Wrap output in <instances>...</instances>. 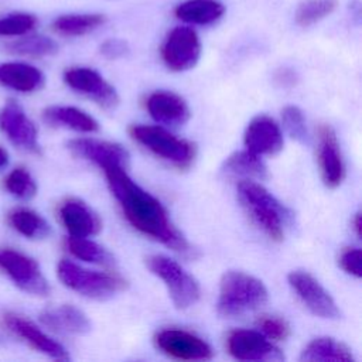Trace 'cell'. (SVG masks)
I'll list each match as a JSON object with an SVG mask.
<instances>
[{"label": "cell", "mask_w": 362, "mask_h": 362, "mask_svg": "<svg viewBox=\"0 0 362 362\" xmlns=\"http://www.w3.org/2000/svg\"><path fill=\"white\" fill-rule=\"evenodd\" d=\"M103 173L123 216L137 232L165 245L185 259L197 257V249L173 223L164 205L136 184L126 168L115 165L103 168Z\"/></svg>", "instance_id": "cell-1"}, {"label": "cell", "mask_w": 362, "mask_h": 362, "mask_svg": "<svg viewBox=\"0 0 362 362\" xmlns=\"http://www.w3.org/2000/svg\"><path fill=\"white\" fill-rule=\"evenodd\" d=\"M238 199L249 219L273 242H281L293 215L272 192L255 180H240Z\"/></svg>", "instance_id": "cell-2"}, {"label": "cell", "mask_w": 362, "mask_h": 362, "mask_svg": "<svg viewBox=\"0 0 362 362\" xmlns=\"http://www.w3.org/2000/svg\"><path fill=\"white\" fill-rule=\"evenodd\" d=\"M267 300L269 290L260 279L239 270H228L222 274L216 301L219 315L225 318L243 317L259 310Z\"/></svg>", "instance_id": "cell-3"}, {"label": "cell", "mask_w": 362, "mask_h": 362, "mask_svg": "<svg viewBox=\"0 0 362 362\" xmlns=\"http://www.w3.org/2000/svg\"><path fill=\"white\" fill-rule=\"evenodd\" d=\"M59 280L78 294L105 301L127 288V280L115 272L88 270L71 260H61L57 267Z\"/></svg>", "instance_id": "cell-4"}, {"label": "cell", "mask_w": 362, "mask_h": 362, "mask_svg": "<svg viewBox=\"0 0 362 362\" xmlns=\"http://www.w3.org/2000/svg\"><path fill=\"white\" fill-rule=\"evenodd\" d=\"M129 133L154 156L180 170H187L194 164L197 146L189 140L174 136L161 126L134 124L129 129Z\"/></svg>", "instance_id": "cell-5"}, {"label": "cell", "mask_w": 362, "mask_h": 362, "mask_svg": "<svg viewBox=\"0 0 362 362\" xmlns=\"http://www.w3.org/2000/svg\"><path fill=\"white\" fill-rule=\"evenodd\" d=\"M146 266L164 283L171 301L178 310L189 308L199 300L201 287L197 279L178 262L163 255H151L146 257Z\"/></svg>", "instance_id": "cell-6"}, {"label": "cell", "mask_w": 362, "mask_h": 362, "mask_svg": "<svg viewBox=\"0 0 362 362\" xmlns=\"http://www.w3.org/2000/svg\"><path fill=\"white\" fill-rule=\"evenodd\" d=\"M201 51V40L197 31L188 25H177L164 38L160 55L170 71L182 72L197 65Z\"/></svg>", "instance_id": "cell-7"}, {"label": "cell", "mask_w": 362, "mask_h": 362, "mask_svg": "<svg viewBox=\"0 0 362 362\" xmlns=\"http://www.w3.org/2000/svg\"><path fill=\"white\" fill-rule=\"evenodd\" d=\"M287 281L311 314L327 320H337L341 317V311L332 296L311 273L305 270H293L287 274Z\"/></svg>", "instance_id": "cell-8"}, {"label": "cell", "mask_w": 362, "mask_h": 362, "mask_svg": "<svg viewBox=\"0 0 362 362\" xmlns=\"http://www.w3.org/2000/svg\"><path fill=\"white\" fill-rule=\"evenodd\" d=\"M158 351L173 359L181 361H208L214 356L212 346L199 335L181 329L165 328L154 335Z\"/></svg>", "instance_id": "cell-9"}, {"label": "cell", "mask_w": 362, "mask_h": 362, "mask_svg": "<svg viewBox=\"0 0 362 362\" xmlns=\"http://www.w3.org/2000/svg\"><path fill=\"white\" fill-rule=\"evenodd\" d=\"M0 269H3L21 290L30 294L47 297L51 291L38 263L21 252L0 249Z\"/></svg>", "instance_id": "cell-10"}, {"label": "cell", "mask_w": 362, "mask_h": 362, "mask_svg": "<svg viewBox=\"0 0 362 362\" xmlns=\"http://www.w3.org/2000/svg\"><path fill=\"white\" fill-rule=\"evenodd\" d=\"M226 348L238 361H284L281 349L256 329H233L226 338Z\"/></svg>", "instance_id": "cell-11"}, {"label": "cell", "mask_w": 362, "mask_h": 362, "mask_svg": "<svg viewBox=\"0 0 362 362\" xmlns=\"http://www.w3.org/2000/svg\"><path fill=\"white\" fill-rule=\"evenodd\" d=\"M64 81L71 89L95 100L103 109H115L120 102L117 90L92 68H69L64 74Z\"/></svg>", "instance_id": "cell-12"}, {"label": "cell", "mask_w": 362, "mask_h": 362, "mask_svg": "<svg viewBox=\"0 0 362 362\" xmlns=\"http://www.w3.org/2000/svg\"><path fill=\"white\" fill-rule=\"evenodd\" d=\"M317 161L322 182L334 189L345 178V163L335 130L329 124H321L317 132Z\"/></svg>", "instance_id": "cell-13"}, {"label": "cell", "mask_w": 362, "mask_h": 362, "mask_svg": "<svg viewBox=\"0 0 362 362\" xmlns=\"http://www.w3.org/2000/svg\"><path fill=\"white\" fill-rule=\"evenodd\" d=\"M68 150L89 163L96 164L98 167H123L127 170L130 156L129 151L119 143L92 139V137H78L66 143Z\"/></svg>", "instance_id": "cell-14"}, {"label": "cell", "mask_w": 362, "mask_h": 362, "mask_svg": "<svg viewBox=\"0 0 362 362\" xmlns=\"http://www.w3.org/2000/svg\"><path fill=\"white\" fill-rule=\"evenodd\" d=\"M0 130L18 148L35 154L41 151L37 127L17 102L8 100L0 109Z\"/></svg>", "instance_id": "cell-15"}, {"label": "cell", "mask_w": 362, "mask_h": 362, "mask_svg": "<svg viewBox=\"0 0 362 362\" xmlns=\"http://www.w3.org/2000/svg\"><path fill=\"white\" fill-rule=\"evenodd\" d=\"M246 150L259 156H273L283 148V133L274 119L266 115L253 117L243 134Z\"/></svg>", "instance_id": "cell-16"}, {"label": "cell", "mask_w": 362, "mask_h": 362, "mask_svg": "<svg viewBox=\"0 0 362 362\" xmlns=\"http://www.w3.org/2000/svg\"><path fill=\"white\" fill-rule=\"evenodd\" d=\"M58 215L69 236L90 238L102 229V221L98 214L78 198L65 199L59 205Z\"/></svg>", "instance_id": "cell-17"}, {"label": "cell", "mask_w": 362, "mask_h": 362, "mask_svg": "<svg viewBox=\"0 0 362 362\" xmlns=\"http://www.w3.org/2000/svg\"><path fill=\"white\" fill-rule=\"evenodd\" d=\"M4 322L11 332L27 341L33 348L44 355L57 361H69L68 351L30 320L17 314H7L4 317Z\"/></svg>", "instance_id": "cell-18"}, {"label": "cell", "mask_w": 362, "mask_h": 362, "mask_svg": "<svg viewBox=\"0 0 362 362\" xmlns=\"http://www.w3.org/2000/svg\"><path fill=\"white\" fill-rule=\"evenodd\" d=\"M146 107L157 123L171 127L182 126L191 117V109L184 98L170 90H156L150 93L146 100Z\"/></svg>", "instance_id": "cell-19"}, {"label": "cell", "mask_w": 362, "mask_h": 362, "mask_svg": "<svg viewBox=\"0 0 362 362\" xmlns=\"http://www.w3.org/2000/svg\"><path fill=\"white\" fill-rule=\"evenodd\" d=\"M40 321L49 329L59 334L85 335L92 329V324L86 314L71 304L44 310L40 314Z\"/></svg>", "instance_id": "cell-20"}, {"label": "cell", "mask_w": 362, "mask_h": 362, "mask_svg": "<svg viewBox=\"0 0 362 362\" xmlns=\"http://www.w3.org/2000/svg\"><path fill=\"white\" fill-rule=\"evenodd\" d=\"M45 76L34 65L25 62L0 64V83L17 92H34L44 86Z\"/></svg>", "instance_id": "cell-21"}, {"label": "cell", "mask_w": 362, "mask_h": 362, "mask_svg": "<svg viewBox=\"0 0 362 362\" xmlns=\"http://www.w3.org/2000/svg\"><path fill=\"white\" fill-rule=\"evenodd\" d=\"M225 14V6L219 0H185L175 6L174 16L194 25H209Z\"/></svg>", "instance_id": "cell-22"}, {"label": "cell", "mask_w": 362, "mask_h": 362, "mask_svg": "<svg viewBox=\"0 0 362 362\" xmlns=\"http://www.w3.org/2000/svg\"><path fill=\"white\" fill-rule=\"evenodd\" d=\"M307 362H355L351 349L331 337H318L310 341L300 355Z\"/></svg>", "instance_id": "cell-23"}, {"label": "cell", "mask_w": 362, "mask_h": 362, "mask_svg": "<svg viewBox=\"0 0 362 362\" xmlns=\"http://www.w3.org/2000/svg\"><path fill=\"white\" fill-rule=\"evenodd\" d=\"M42 116L52 126L82 133H95L99 130V123L90 115L74 106H49L44 110Z\"/></svg>", "instance_id": "cell-24"}, {"label": "cell", "mask_w": 362, "mask_h": 362, "mask_svg": "<svg viewBox=\"0 0 362 362\" xmlns=\"http://www.w3.org/2000/svg\"><path fill=\"white\" fill-rule=\"evenodd\" d=\"M222 171L233 178L242 180H266L267 167L259 154L249 150H240L230 154L222 167Z\"/></svg>", "instance_id": "cell-25"}, {"label": "cell", "mask_w": 362, "mask_h": 362, "mask_svg": "<svg viewBox=\"0 0 362 362\" xmlns=\"http://www.w3.org/2000/svg\"><path fill=\"white\" fill-rule=\"evenodd\" d=\"M106 23V17L100 13H69L58 16L51 27L62 37H82Z\"/></svg>", "instance_id": "cell-26"}, {"label": "cell", "mask_w": 362, "mask_h": 362, "mask_svg": "<svg viewBox=\"0 0 362 362\" xmlns=\"http://www.w3.org/2000/svg\"><path fill=\"white\" fill-rule=\"evenodd\" d=\"M6 49L16 55L41 58L54 55L58 51V44L42 34H24L6 44Z\"/></svg>", "instance_id": "cell-27"}, {"label": "cell", "mask_w": 362, "mask_h": 362, "mask_svg": "<svg viewBox=\"0 0 362 362\" xmlns=\"http://www.w3.org/2000/svg\"><path fill=\"white\" fill-rule=\"evenodd\" d=\"M65 246L72 256L88 263L110 267L116 262L115 256L106 247L88 238L69 236L65 240Z\"/></svg>", "instance_id": "cell-28"}, {"label": "cell", "mask_w": 362, "mask_h": 362, "mask_svg": "<svg viewBox=\"0 0 362 362\" xmlns=\"http://www.w3.org/2000/svg\"><path fill=\"white\" fill-rule=\"evenodd\" d=\"M10 225L30 239H44L51 233L48 222L35 211L27 208H18L8 215Z\"/></svg>", "instance_id": "cell-29"}, {"label": "cell", "mask_w": 362, "mask_h": 362, "mask_svg": "<svg viewBox=\"0 0 362 362\" xmlns=\"http://www.w3.org/2000/svg\"><path fill=\"white\" fill-rule=\"evenodd\" d=\"M338 6V0H303L298 3L294 20L297 25L307 28L328 17Z\"/></svg>", "instance_id": "cell-30"}, {"label": "cell", "mask_w": 362, "mask_h": 362, "mask_svg": "<svg viewBox=\"0 0 362 362\" xmlns=\"http://www.w3.org/2000/svg\"><path fill=\"white\" fill-rule=\"evenodd\" d=\"M37 25V17L25 11H14L0 17V37H20L31 33Z\"/></svg>", "instance_id": "cell-31"}, {"label": "cell", "mask_w": 362, "mask_h": 362, "mask_svg": "<svg viewBox=\"0 0 362 362\" xmlns=\"http://www.w3.org/2000/svg\"><path fill=\"white\" fill-rule=\"evenodd\" d=\"M281 122L288 133V136L298 143H307L308 141V130L305 123V116L303 110L298 106L288 105L281 110Z\"/></svg>", "instance_id": "cell-32"}, {"label": "cell", "mask_w": 362, "mask_h": 362, "mask_svg": "<svg viewBox=\"0 0 362 362\" xmlns=\"http://www.w3.org/2000/svg\"><path fill=\"white\" fill-rule=\"evenodd\" d=\"M6 188L14 197L30 199L37 194V184L25 168H14L6 178Z\"/></svg>", "instance_id": "cell-33"}, {"label": "cell", "mask_w": 362, "mask_h": 362, "mask_svg": "<svg viewBox=\"0 0 362 362\" xmlns=\"http://www.w3.org/2000/svg\"><path fill=\"white\" fill-rule=\"evenodd\" d=\"M257 331H260L266 338H269L273 342L286 341L290 334L291 328L286 318L274 314H263L256 321Z\"/></svg>", "instance_id": "cell-34"}, {"label": "cell", "mask_w": 362, "mask_h": 362, "mask_svg": "<svg viewBox=\"0 0 362 362\" xmlns=\"http://www.w3.org/2000/svg\"><path fill=\"white\" fill-rule=\"evenodd\" d=\"M338 263L345 273L356 279L362 277V253L359 247H355V246L344 247L339 253Z\"/></svg>", "instance_id": "cell-35"}, {"label": "cell", "mask_w": 362, "mask_h": 362, "mask_svg": "<svg viewBox=\"0 0 362 362\" xmlns=\"http://www.w3.org/2000/svg\"><path fill=\"white\" fill-rule=\"evenodd\" d=\"M99 52L106 59H119L129 54V44L120 38H109L100 44Z\"/></svg>", "instance_id": "cell-36"}, {"label": "cell", "mask_w": 362, "mask_h": 362, "mask_svg": "<svg viewBox=\"0 0 362 362\" xmlns=\"http://www.w3.org/2000/svg\"><path fill=\"white\" fill-rule=\"evenodd\" d=\"M276 81L281 86H293L297 82V75H296L294 71H291L288 68H281L276 74Z\"/></svg>", "instance_id": "cell-37"}, {"label": "cell", "mask_w": 362, "mask_h": 362, "mask_svg": "<svg viewBox=\"0 0 362 362\" xmlns=\"http://www.w3.org/2000/svg\"><path fill=\"white\" fill-rule=\"evenodd\" d=\"M352 229L356 235V238H361V230H362V222H361V214L356 212L354 219H352Z\"/></svg>", "instance_id": "cell-38"}, {"label": "cell", "mask_w": 362, "mask_h": 362, "mask_svg": "<svg viewBox=\"0 0 362 362\" xmlns=\"http://www.w3.org/2000/svg\"><path fill=\"white\" fill-rule=\"evenodd\" d=\"M7 163H8V154H7V151L4 148L0 147V168L7 165Z\"/></svg>", "instance_id": "cell-39"}]
</instances>
